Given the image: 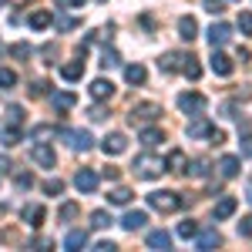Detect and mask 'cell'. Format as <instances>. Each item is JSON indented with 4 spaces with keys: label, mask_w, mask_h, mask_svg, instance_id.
Segmentation results:
<instances>
[{
    "label": "cell",
    "mask_w": 252,
    "mask_h": 252,
    "mask_svg": "<svg viewBox=\"0 0 252 252\" xmlns=\"http://www.w3.org/2000/svg\"><path fill=\"white\" fill-rule=\"evenodd\" d=\"M148 205L155 212H178L182 209V195L178 192H152L148 195Z\"/></svg>",
    "instance_id": "1"
},
{
    "label": "cell",
    "mask_w": 252,
    "mask_h": 252,
    "mask_svg": "<svg viewBox=\"0 0 252 252\" xmlns=\"http://www.w3.org/2000/svg\"><path fill=\"white\" fill-rule=\"evenodd\" d=\"M135 168H138L141 178H158V175L165 172V161L161 158H152V155H141V158H135Z\"/></svg>",
    "instance_id": "2"
},
{
    "label": "cell",
    "mask_w": 252,
    "mask_h": 252,
    "mask_svg": "<svg viewBox=\"0 0 252 252\" xmlns=\"http://www.w3.org/2000/svg\"><path fill=\"white\" fill-rule=\"evenodd\" d=\"M161 115V108H158L155 101H141V104H135V108H131V121H155V118Z\"/></svg>",
    "instance_id": "3"
},
{
    "label": "cell",
    "mask_w": 252,
    "mask_h": 252,
    "mask_svg": "<svg viewBox=\"0 0 252 252\" xmlns=\"http://www.w3.org/2000/svg\"><path fill=\"white\" fill-rule=\"evenodd\" d=\"M178 108L185 111V115H202V108H205V97L189 91V94H178Z\"/></svg>",
    "instance_id": "4"
},
{
    "label": "cell",
    "mask_w": 252,
    "mask_h": 252,
    "mask_svg": "<svg viewBox=\"0 0 252 252\" xmlns=\"http://www.w3.org/2000/svg\"><path fill=\"white\" fill-rule=\"evenodd\" d=\"M232 40V27L229 24H212L209 27V44L212 47H222V44H229Z\"/></svg>",
    "instance_id": "5"
},
{
    "label": "cell",
    "mask_w": 252,
    "mask_h": 252,
    "mask_svg": "<svg viewBox=\"0 0 252 252\" xmlns=\"http://www.w3.org/2000/svg\"><path fill=\"white\" fill-rule=\"evenodd\" d=\"M101 148H104V155H121V152L128 148V138L121 135V131H115V135H108L101 141Z\"/></svg>",
    "instance_id": "6"
},
{
    "label": "cell",
    "mask_w": 252,
    "mask_h": 252,
    "mask_svg": "<svg viewBox=\"0 0 252 252\" xmlns=\"http://www.w3.org/2000/svg\"><path fill=\"white\" fill-rule=\"evenodd\" d=\"M209 67H212L215 74H219V78H229V74H232V61L225 58V54H219V51H212V58H209Z\"/></svg>",
    "instance_id": "7"
},
{
    "label": "cell",
    "mask_w": 252,
    "mask_h": 252,
    "mask_svg": "<svg viewBox=\"0 0 252 252\" xmlns=\"http://www.w3.org/2000/svg\"><path fill=\"white\" fill-rule=\"evenodd\" d=\"M31 158H34L37 165H44V168H54V161H58V155H54V148H51V145H34Z\"/></svg>",
    "instance_id": "8"
},
{
    "label": "cell",
    "mask_w": 252,
    "mask_h": 252,
    "mask_svg": "<svg viewBox=\"0 0 252 252\" xmlns=\"http://www.w3.org/2000/svg\"><path fill=\"white\" fill-rule=\"evenodd\" d=\"M74 185H78V192H94V189H97V172L81 168V172L74 175Z\"/></svg>",
    "instance_id": "9"
},
{
    "label": "cell",
    "mask_w": 252,
    "mask_h": 252,
    "mask_svg": "<svg viewBox=\"0 0 252 252\" xmlns=\"http://www.w3.org/2000/svg\"><path fill=\"white\" fill-rule=\"evenodd\" d=\"M61 78L64 81H81L84 78V61H67V64H61Z\"/></svg>",
    "instance_id": "10"
},
{
    "label": "cell",
    "mask_w": 252,
    "mask_h": 252,
    "mask_svg": "<svg viewBox=\"0 0 252 252\" xmlns=\"http://www.w3.org/2000/svg\"><path fill=\"white\" fill-rule=\"evenodd\" d=\"M148 249H172V235L165 232V229H155V232H148Z\"/></svg>",
    "instance_id": "11"
},
{
    "label": "cell",
    "mask_w": 252,
    "mask_h": 252,
    "mask_svg": "<svg viewBox=\"0 0 252 252\" xmlns=\"http://www.w3.org/2000/svg\"><path fill=\"white\" fill-rule=\"evenodd\" d=\"M111 94H115V84H111V81L97 78L94 84H91V97H94V101H104V97H111Z\"/></svg>",
    "instance_id": "12"
},
{
    "label": "cell",
    "mask_w": 252,
    "mask_h": 252,
    "mask_svg": "<svg viewBox=\"0 0 252 252\" xmlns=\"http://www.w3.org/2000/svg\"><path fill=\"white\" fill-rule=\"evenodd\" d=\"M178 37L182 40H195L198 37V24H195V17H182L178 20Z\"/></svg>",
    "instance_id": "13"
},
{
    "label": "cell",
    "mask_w": 252,
    "mask_h": 252,
    "mask_svg": "<svg viewBox=\"0 0 252 252\" xmlns=\"http://www.w3.org/2000/svg\"><path fill=\"white\" fill-rule=\"evenodd\" d=\"M145 222H148V215H145V212H128L125 219H121V225H125L128 232H135V229H145Z\"/></svg>",
    "instance_id": "14"
},
{
    "label": "cell",
    "mask_w": 252,
    "mask_h": 252,
    "mask_svg": "<svg viewBox=\"0 0 252 252\" xmlns=\"http://www.w3.org/2000/svg\"><path fill=\"white\" fill-rule=\"evenodd\" d=\"M209 135H212V125L205 118H195L192 125H189V138H209Z\"/></svg>",
    "instance_id": "15"
},
{
    "label": "cell",
    "mask_w": 252,
    "mask_h": 252,
    "mask_svg": "<svg viewBox=\"0 0 252 252\" xmlns=\"http://www.w3.org/2000/svg\"><path fill=\"white\" fill-rule=\"evenodd\" d=\"M235 209H239V202H235L232 195H225V198L215 205V219H229V215H235Z\"/></svg>",
    "instance_id": "16"
},
{
    "label": "cell",
    "mask_w": 252,
    "mask_h": 252,
    "mask_svg": "<svg viewBox=\"0 0 252 252\" xmlns=\"http://www.w3.org/2000/svg\"><path fill=\"white\" fill-rule=\"evenodd\" d=\"M145 78H148V71H145L141 64H128V67H125V81H128V84H145Z\"/></svg>",
    "instance_id": "17"
},
{
    "label": "cell",
    "mask_w": 252,
    "mask_h": 252,
    "mask_svg": "<svg viewBox=\"0 0 252 252\" xmlns=\"http://www.w3.org/2000/svg\"><path fill=\"white\" fill-rule=\"evenodd\" d=\"M67 138H71V148H78V152L91 148V131H67Z\"/></svg>",
    "instance_id": "18"
},
{
    "label": "cell",
    "mask_w": 252,
    "mask_h": 252,
    "mask_svg": "<svg viewBox=\"0 0 252 252\" xmlns=\"http://www.w3.org/2000/svg\"><path fill=\"white\" fill-rule=\"evenodd\" d=\"M24 222L37 229L40 222H44V205H27V209H24Z\"/></svg>",
    "instance_id": "19"
},
{
    "label": "cell",
    "mask_w": 252,
    "mask_h": 252,
    "mask_svg": "<svg viewBox=\"0 0 252 252\" xmlns=\"http://www.w3.org/2000/svg\"><path fill=\"white\" fill-rule=\"evenodd\" d=\"M84 246H88V232H81V229L67 232V239H64V249H84Z\"/></svg>",
    "instance_id": "20"
},
{
    "label": "cell",
    "mask_w": 252,
    "mask_h": 252,
    "mask_svg": "<svg viewBox=\"0 0 252 252\" xmlns=\"http://www.w3.org/2000/svg\"><path fill=\"white\" fill-rule=\"evenodd\" d=\"M219 242H222V235L215 232V229H205V232L198 235V249H202V252H205V249H215Z\"/></svg>",
    "instance_id": "21"
},
{
    "label": "cell",
    "mask_w": 252,
    "mask_h": 252,
    "mask_svg": "<svg viewBox=\"0 0 252 252\" xmlns=\"http://www.w3.org/2000/svg\"><path fill=\"white\" fill-rule=\"evenodd\" d=\"M51 104H54L58 111H71V108H74V94H71V91H61V94L51 97Z\"/></svg>",
    "instance_id": "22"
},
{
    "label": "cell",
    "mask_w": 252,
    "mask_h": 252,
    "mask_svg": "<svg viewBox=\"0 0 252 252\" xmlns=\"http://www.w3.org/2000/svg\"><path fill=\"white\" fill-rule=\"evenodd\" d=\"M165 168H172V172H185V152H168V161H165Z\"/></svg>",
    "instance_id": "23"
},
{
    "label": "cell",
    "mask_w": 252,
    "mask_h": 252,
    "mask_svg": "<svg viewBox=\"0 0 252 252\" xmlns=\"http://www.w3.org/2000/svg\"><path fill=\"white\" fill-rule=\"evenodd\" d=\"M182 74H185V78H192V81H198V74H202V67H198V61H195L192 54L182 61Z\"/></svg>",
    "instance_id": "24"
},
{
    "label": "cell",
    "mask_w": 252,
    "mask_h": 252,
    "mask_svg": "<svg viewBox=\"0 0 252 252\" xmlns=\"http://www.w3.org/2000/svg\"><path fill=\"white\" fill-rule=\"evenodd\" d=\"M51 24H54V14H47V10H37V14H31V27H37V31L51 27Z\"/></svg>",
    "instance_id": "25"
},
{
    "label": "cell",
    "mask_w": 252,
    "mask_h": 252,
    "mask_svg": "<svg viewBox=\"0 0 252 252\" xmlns=\"http://www.w3.org/2000/svg\"><path fill=\"white\" fill-rule=\"evenodd\" d=\"M219 168H222V175H225V178H235V175H239V158L225 155L222 161H219Z\"/></svg>",
    "instance_id": "26"
},
{
    "label": "cell",
    "mask_w": 252,
    "mask_h": 252,
    "mask_svg": "<svg viewBox=\"0 0 252 252\" xmlns=\"http://www.w3.org/2000/svg\"><path fill=\"white\" fill-rule=\"evenodd\" d=\"M108 202H111V205H128V202H131V189H115V192H108Z\"/></svg>",
    "instance_id": "27"
},
{
    "label": "cell",
    "mask_w": 252,
    "mask_h": 252,
    "mask_svg": "<svg viewBox=\"0 0 252 252\" xmlns=\"http://www.w3.org/2000/svg\"><path fill=\"white\" fill-rule=\"evenodd\" d=\"M182 61H185V54H165L161 71H182Z\"/></svg>",
    "instance_id": "28"
},
{
    "label": "cell",
    "mask_w": 252,
    "mask_h": 252,
    "mask_svg": "<svg viewBox=\"0 0 252 252\" xmlns=\"http://www.w3.org/2000/svg\"><path fill=\"white\" fill-rule=\"evenodd\" d=\"M158 141H161V131H158V128H145V131H141V145H148V148H155Z\"/></svg>",
    "instance_id": "29"
},
{
    "label": "cell",
    "mask_w": 252,
    "mask_h": 252,
    "mask_svg": "<svg viewBox=\"0 0 252 252\" xmlns=\"http://www.w3.org/2000/svg\"><path fill=\"white\" fill-rule=\"evenodd\" d=\"M91 225H94V229H108V225H111V215L97 209V212H91Z\"/></svg>",
    "instance_id": "30"
},
{
    "label": "cell",
    "mask_w": 252,
    "mask_h": 252,
    "mask_svg": "<svg viewBox=\"0 0 252 252\" xmlns=\"http://www.w3.org/2000/svg\"><path fill=\"white\" fill-rule=\"evenodd\" d=\"M178 235H182V239H192V235H198V222H192V219H185V222L178 225Z\"/></svg>",
    "instance_id": "31"
},
{
    "label": "cell",
    "mask_w": 252,
    "mask_h": 252,
    "mask_svg": "<svg viewBox=\"0 0 252 252\" xmlns=\"http://www.w3.org/2000/svg\"><path fill=\"white\" fill-rule=\"evenodd\" d=\"M17 84V74L10 67H0V88H14Z\"/></svg>",
    "instance_id": "32"
},
{
    "label": "cell",
    "mask_w": 252,
    "mask_h": 252,
    "mask_svg": "<svg viewBox=\"0 0 252 252\" xmlns=\"http://www.w3.org/2000/svg\"><path fill=\"white\" fill-rule=\"evenodd\" d=\"M44 192L47 195H61L64 192V182H61V178H47V182H44Z\"/></svg>",
    "instance_id": "33"
},
{
    "label": "cell",
    "mask_w": 252,
    "mask_h": 252,
    "mask_svg": "<svg viewBox=\"0 0 252 252\" xmlns=\"http://www.w3.org/2000/svg\"><path fill=\"white\" fill-rule=\"evenodd\" d=\"M0 141H3V145L10 148V145H17V141H20V131H17V128H7V131L0 135Z\"/></svg>",
    "instance_id": "34"
},
{
    "label": "cell",
    "mask_w": 252,
    "mask_h": 252,
    "mask_svg": "<svg viewBox=\"0 0 252 252\" xmlns=\"http://www.w3.org/2000/svg\"><path fill=\"white\" fill-rule=\"evenodd\" d=\"M239 31L252 34V14H249V10H242V14H239Z\"/></svg>",
    "instance_id": "35"
},
{
    "label": "cell",
    "mask_w": 252,
    "mask_h": 252,
    "mask_svg": "<svg viewBox=\"0 0 252 252\" xmlns=\"http://www.w3.org/2000/svg\"><path fill=\"white\" fill-rule=\"evenodd\" d=\"M20 118H24L20 104H10V108H7V121H10V125H20Z\"/></svg>",
    "instance_id": "36"
},
{
    "label": "cell",
    "mask_w": 252,
    "mask_h": 252,
    "mask_svg": "<svg viewBox=\"0 0 252 252\" xmlns=\"http://www.w3.org/2000/svg\"><path fill=\"white\" fill-rule=\"evenodd\" d=\"M121 61H118V54L115 51H104V58H101V67H118Z\"/></svg>",
    "instance_id": "37"
},
{
    "label": "cell",
    "mask_w": 252,
    "mask_h": 252,
    "mask_svg": "<svg viewBox=\"0 0 252 252\" xmlns=\"http://www.w3.org/2000/svg\"><path fill=\"white\" fill-rule=\"evenodd\" d=\"M74 215H78V205L74 202H64L61 205V219H74Z\"/></svg>",
    "instance_id": "38"
},
{
    "label": "cell",
    "mask_w": 252,
    "mask_h": 252,
    "mask_svg": "<svg viewBox=\"0 0 252 252\" xmlns=\"http://www.w3.org/2000/svg\"><path fill=\"white\" fill-rule=\"evenodd\" d=\"M31 185H34V175H31V172H20L17 175V189H31Z\"/></svg>",
    "instance_id": "39"
},
{
    "label": "cell",
    "mask_w": 252,
    "mask_h": 252,
    "mask_svg": "<svg viewBox=\"0 0 252 252\" xmlns=\"http://www.w3.org/2000/svg\"><path fill=\"white\" fill-rule=\"evenodd\" d=\"M239 232L246 235V239H252V215H246V219L239 222Z\"/></svg>",
    "instance_id": "40"
},
{
    "label": "cell",
    "mask_w": 252,
    "mask_h": 252,
    "mask_svg": "<svg viewBox=\"0 0 252 252\" xmlns=\"http://www.w3.org/2000/svg\"><path fill=\"white\" fill-rule=\"evenodd\" d=\"M205 10H209V14H222L225 3H222V0H205Z\"/></svg>",
    "instance_id": "41"
},
{
    "label": "cell",
    "mask_w": 252,
    "mask_h": 252,
    "mask_svg": "<svg viewBox=\"0 0 252 252\" xmlns=\"http://www.w3.org/2000/svg\"><path fill=\"white\" fill-rule=\"evenodd\" d=\"M44 58H47V64H54V54H58V47L54 44H44V51H40Z\"/></svg>",
    "instance_id": "42"
},
{
    "label": "cell",
    "mask_w": 252,
    "mask_h": 252,
    "mask_svg": "<svg viewBox=\"0 0 252 252\" xmlns=\"http://www.w3.org/2000/svg\"><path fill=\"white\" fill-rule=\"evenodd\" d=\"M14 58H31V47L27 44H14Z\"/></svg>",
    "instance_id": "43"
},
{
    "label": "cell",
    "mask_w": 252,
    "mask_h": 252,
    "mask_svg": "<svg viewBox=\"0 0 252 252\" xmlns=\"http://www.w3.org/2000/svg\"><path fill=\"white\" fill-rule=\"evenodd\" d=\"M185 172H192V175L202 178V175H205V161H192V168H185Z\"/></svg>",
    "instance_id": "44"
},
{
    "label": "cell",
    "mask_w": 252,
    "mask_h": 252,
    "mask_svg": "<svg viewBox=\"0 0 252 252\" xmlns=\"http://www.w3.org/2000/svg\"><path fill=\"white\" fill-rule=\"evenodd\" d=\"M115 249H118L115 242H97L94 246V252H115Z\"/></svg>",
    "instance_id": "45"
},
{
    "label": "cell",
    "mask_w": 252,
    "mask_h": 252,
    "mask_svg": "<svg viewBox=\"0 0 252 252\" xmlns=\"http://www.w3.org/2000/svg\"><path fill=\"white\" fill-rule=\"evenodd\" d=\"M61 7H71V10H78V7H84V0H58Z\"/></svg>",
    "instance_id": "46"
},
{
    "label": "cell",
    "mask_w": 252,
    "mask_h": 252,
    "mask_svg": "<svg viewBox=\"0 0 252 252\" xmlns=\"http://www.w3.org/2000/svg\"><path fill=\"white\" fill-rule=\"evenodd\" d=\"M44 88H47L44 81H34V88H31V94H34V97H40V94H44Z\"/></svg>",
    "instance_id": "47"
},
{
    "label": "cell",
    "mask_w": 252,
    "mask_h": 252,
    "mask_svg": "<svg viewBox=\"0 0 252 252\" xmlns=\"http://www.w3.org/2000/svg\"><path fill=\"white\" fill-rule=\"evenodd\" d=\"M7 168H10V161H7V158H0V172H7Z\"/></svg>",
    "instance_id": "48"
},
{
    "label": "cell",
    "mask_w": 252,
    "mask_h": 252,
    "mask_svg": "<svg viewBox=\"0 0 252 252\" xmlns=\"http://www.w3.org/2000/svg\"><path fill=\"white\" fill-rule=\"evenodd\" d=\"M246 198H249V202H252V189H249V195H246Z\"/></svg>",
    "instance_id": "49"
}]
</instances>
